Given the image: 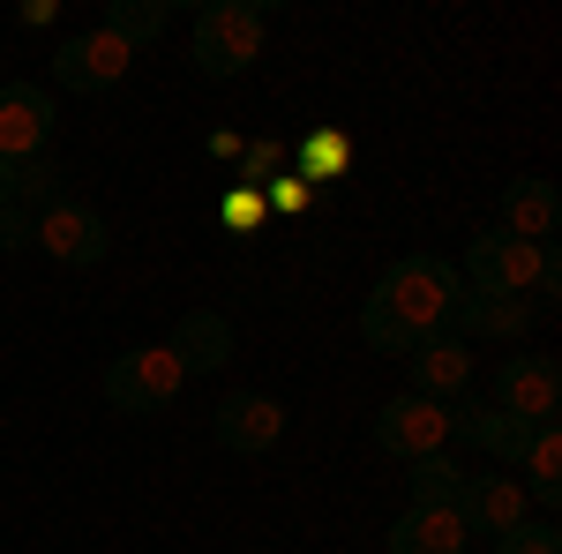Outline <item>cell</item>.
<instances>
[{
  "label": "cell",
  "instance_id": "6da1fadb",
  "mask_svg": "<svg viewBox=\"0 0 562 554\" xmlns=\"http://www.w3.org/2000/svg\"><path fill=\"white\" fill-rule=\"evenodd\" d=\"M458 270L442 256H405L390 262L383 278H375V293L360 307V338L375 344V352H420L428 338L450 330V315H458Z\"/></svg>",
  "mask_w": 562,
  "mask_h": 554
},
{
  "label": "cell",
  "instance_id": "7a4b0ae2",
  "mask_svg": "<svg viewBox=\"0 0 562 554\" xmlns=\"http://www.w3.org/2000/svg\"><path fill=\"white\" fill-rule=\"evenodd\" d=\"M262 15L256 0H203L195 8V68L217 76V83H233V76H248L262 60Z\"/></svg>",
  "mask_w": 562,
  "mask_h": 554
},
{
  "label": "cell",
  "instance_id": "3957f363",
  "mask_svg": "<svg viewBox=\"0 0 562 554\" xmlns=\"http://www.w3.org/2000/svg\"><path fill=\"white\" fill-rule=\"evenodd\" d=\"M180 389H188V375H180V360L166 344H135V352H121V360L105 368V405H113V412H135V420L166 412Z\"/></svg>",
  "mask_w": 562,
  "mask_h": 554
},
{
  "label": "cell",
  "instance_id": "277c9868",
  "mask_svg": "<svg viewBox=\"0 0 562 554\" xmlns=\"http://www.w3.org/2000/svg\"><path fill=\"white\" fill-rule=\"evenodd\" d=\"M540 270H548V248H540V240H518V233H503V225L473 233V248H465V278H473V293L525 299L532 285H540Z\"/></svg>",
  "mask_w": 562,
  "mask_h": 554
},
{
  "label": "cell",
  "instance_id": "5b68a950",
  "mask_svg": "<svg viewBox=\"0 0 562 554\" xmlns=\"http://www.w3.org/2000/svg\"><path fill=\"white\" fill-rule=\"evenodd\" d=\"M450 434H458V405H435V397H390L383 412H375V450L383 457H435V450H450Z\"/></svg>",
  "mask_w": 562,
  "mask_h": 554
},
{
  "label": "cell",
  "instance_id": "8992f818",
  "mask_svg": "<svg viewBox=\"0 0 562 554\" xmlns=\"http://www.w3.org/2000/svg\"><path fill=\"white\" fill-rule=\"evenodd\" d=\"M495 412H510L525 427H555L562 412V368L548 352H518L495 368Z\"/></svg>",
  "mask_w": 562,
  "mask_h": 554
},
{
  "label": "cell",
  "instance_id": "52a82bcc",
  "mask_svg": "<svg viewBox=\"0 0 562 554\" xmlns=\"http://www.w3.org/2000/svg\"><path fill=\"white\" fill-rule=\"evenodd\" d=\"M211 434H217V450H233V457H262V450L285 442V405L262 397V389H233V397H217Z\"/></svg>",
  "mask_w": 562,
  "mask_h": 554
},
{
  "label": "cell",
  "instance_id": "ba28073f",
  "mask_svg": "<svg viewBox=\"0 0 562 554\" xmlns=\"http://www.w3.org/2000/svg\"><path fill=\"white\" fill-rule=\"evenodd\" d=\"M128 60H135V53L113 38V31H83V38H68L60 53H53V83L98 98V90H113L121 76H128Z\"/></svg>",
  "mask_w": 562,
  "mask_h": 554
},
{
  "label": "cell",
  "instance_id": "9c48e42d",
  "mask_svg": "<svg viewBox=\"0 0 562 554\" xmlns=\"http://www.w3.org/2000/svg\"><path fill=\"white\" fill-rule=\"evenodd\" d=\"M38 248L68 270H90V262H105V217L76 195H60L53 211H38Z\"/></svg>",
  "mask_w": 562,
  "mask_h": 554
},
{
  "label": "cell",
  "instance_id": "30bf717a",
  "mask_svg": "<svg viewBox=\"0 0 562 554\" xmlns=\"http://www.w3.org/2000/svg\"><path fill=\"white\" fill-rule=\"evenodd\" d=\"M458 524L480 532V540L518 532L525 524V487L510 479V472H465V487H458Z\"/></svg>",
  "mask_w": 562,
  "mask_h": 554
},
{
  "label": "cell",
  "instance_id": "8fae6325",
  "mask_svg": "<svg viewBox=\"0 0 562 554\" xmlns=\"http://www.w3.org/2000/svg\"><path fill=\"white\" fill-rule=\"evenodd\" d=\"M38 150H53V98L38 83H0V158L23 166Z\"/></svg>",
  "mask_w": 562,
  "mask_h": 554
},
{
  "label": "cell",
  "instance_id": "7c38bea8",
  "mask_svg": "<svg viewBox=\"0 0 562 554\" xmlns=\"http://www.w3.org/2000/svg\"><path fill=\"white\" fill-rule=\"evenodd\" d=\"M413 360V397H435V405H465V389H473V352L465 338H428L420 352H405Z\"/></svg>",
  "mask_w": 562,
  "mask_h": 554
},
{
  "label": "cell",
  "instance_id": "4fadbf2b",
  "mask_svg": "<svg viewBox=\"0 0 562 554\" xmlns=\"http://www.w3.org/2000/svg\"><path fill=\"white\" fill-rule=\"evenodd\" d=\"M166 352L180 360L188 383H195V375H217V368L233 360V323H225L217 307H188L173 323V344H166Z\"/></svg>",
  "mask_w": 562,
  "mask_h": 554
},
{
  "label": "cell",
  "instance_id": "5bb4252c",
  "mask_svg": "<svg viewBox=\"0 0 562 554\" xmlns=\"http://www.w3.org/2000/svg\"><path fill=\"white\" fill-rule=\"evenodd\" d=\"M532 330V299H503V293H458L450 338H525Z\"/></svg>",
  "mask_w": 562,
  "mask_h": 554
},
{
  "label": "cell",
  "instance_id": "9a60e30c",
  "mask_svg": "<svg viewBox=\"0 0 562 554\" xmlns=\"http://www.w3.org/2000/svg\"><path fill=\"white\" fill-rule=\"evenodd\" d=\"M555 225H562V195L548 188V180H510L503 188V233H518V240H555Z\"/></svg>",
  "mask_w": 562,
  "mask_h": 554
},
{
  "label": "cell",
  "instance_id": "2e32d148",
  "mask_svg": "<svg viewBox=\"0 0 562 554\" xmlns=\"http://www.w3.org/2000/svg\"><path fill=\"white\" fill-rule=\"evenodd\" d=\"M465 524H458V510H405L397 524H390V554H465Z\"/></svg>",
  "mask_w": 562,
  "mask_h": 554
},
{
  "label": "cell",
  "instance_id": "e0dca14e",
  "mask_svg": "<svg viewBox=\"0 0 562 554\" xmlns=\"http://www.w3.org/2000/svg\"><path fill=\"white\" fill-rule=\"evenodd\" d=\"M518 472H525V479H518L525 502L555 510V502H562V434H555V427H540V434H532V450H525Z\"/></svg>",
  "mask_w": 562,
  "mask_h": 554
},
{
  "label": "cell",
  "instance_id": "ac0fdd59",
  "mask_svg": "<svg viewBox=\"0 0 562 554\" xmlns=\"http://www.w3.org/2000/svg\"><path fill=\"white\" fill-rule=\"evenodd\" d=\"M166 23H173V8H166V0H113L98 31H113V38L135 53V45H158V38H166Z\"/></svg>",
  "mask_w": 562,
  "mask_h": 554
},
{
  "label": "cell",
  "instance_id": "d6986e66",
  "mask_svg": "<svg viewBox=\"0 0 562 554\" xmlns=\"http://www.w3.org/2000/svg\"><path fill=\"white\" fill-rule=\"evenodd\" d=\"M413 510H458V487H465V472L450 465V450H435V457H413Z\"/></svg>",
  "mask_w": 562,
  "mask_h": 554
},
{
  "label": "cell",
  "instance_id": "ffe728a7",
  "mask_svg": "<svg viewBox=\"0 0 562 554\" xmlns=\"http://www.w3.org/2000/svg\"><path fill=\"white\" fill-rule=\"evenodd\" d=\"M53 203H60V158H53V150H38V158H23V166H15V211H53Z\"/></svg>",
  "mask_w": 562,
  "mask_h": 554
},
{
  "label": "cell",
  "instance_id": "44dd1931",
  "mask_svg": "<svg viewBox=\"0 0 562 554\" xmlns=\"http://www.w3.org/2000/svg\"><path fill=\"white\" fill-rule=\"evenodd\" d=\"M495 554H562V532H555V524H532V517H525L518 532H503V540H495Z\"/></svg>",
  "mask_w": 562,
  "mask_h": 554
},
{
  "label": "cell",
  "instance_id": "7402d4cb",
  "mask_svg": "<svg viewBox=\"0 0 562 554\" xmlns=\"http://www.w3.org/2000/svg\"><path fill=\"white\" fill-rule=\"evenodd\" d=\"M31 240H38V217H31V211H15V203H8V211H0V248L15 256V248H31Z\"/></svg>",
  "mask_w": 562,
  "mask_h": 554
},
{
  "label": "cell",
  "instance_id": "603a6c76",
  "mask_svg": "<svg viewBox=\"0 0 562 554\" xmlns=\"http://www.w3.org/2000/svg\"><path fill=\"white\" fill-rule=\"evenodd\" d=\"M8 203H15V166L0 158V211H8Z\"/></svg>",
  "mask_w": 562,
  "mask_h": 554
}]
</instances>
